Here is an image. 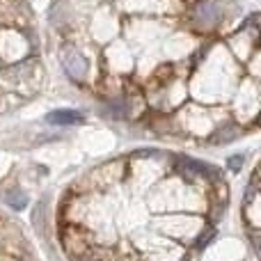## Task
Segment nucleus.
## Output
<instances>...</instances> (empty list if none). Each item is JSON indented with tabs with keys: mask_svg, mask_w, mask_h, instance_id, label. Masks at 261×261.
<instances>
[{
	"mask_svg": "<svg viewBox=\"0 0 261 261\" xmlns=\"http://www.w3.org/2000/svg\"><path fill=\"white\" fill-rule=\"evenodd\" d=\"M243 163H245V158H243V156H241V153H239V156H231L229 161H227V165H229V170L239 172L241 167H243Z\"/></svg>",
	"mask_w": 261,
	"mask_h": 261,
	"instance_id": "8",
	"label": "nucleus"
},
{
	"mask_svg": "<svg viewBox=\"0 0 261 261\" xmlns=\"http://www.w3.org/2000/svg\"><path fill=\"white\" fill-rule=\"evenodd\" d=\"M81 122H83V113L69 110V108L53 110V113L46 115V124H50V126H73V124H81Z\"/></svg>",
	"mask_w": 261,
	"mask_h": 261,
	"instance_id": "4",
	"label": "nucleus"
},
{
	"mask_svg": "<svg viewBox=\"0 0 261 261\" xmlns=\"http://www.w3.org/2000/svg\"><path fill=\"white\" fill-rule=\"evenodd\" d=\"M3 199H5V204H7V206H12V208H14V211H23V208L28 206V195L23 193L21 188L5 190Z\"/></svg>",
	"mask_w": 261,
	"mask_h": 261,
	"instance_id": "5",
	"label": "nucleus"
},
{
	"mask_svg": "<svg viewBox=\"0 0 261 261\" xmlns=\"http://www.w3.org/2000/svg\"><path fill=\"white\" fill-rule=\"evenodd\" d=\"M222 5L218 0H206V3L197 5L193 12V25L199 28V30H213L218 23L222 21Z\"/></svg>",
	"mask_w": 261,
	"mask_h": 261,
	"instance_id": "2",
	"label": "nucleus"
},
{
	"mask_svg": "<svg viewBox=\"0 0 261 261\" xmlns=\"http://www.w3.org/2000/svg\"><path fill=\"white\" fill-rule=\"evenodd\" d=\"M213 239H216V229H211V227H204L202 231L197 234V248H206V245L213 243Z\"/></svg>",
	"mask_w": 261,
	"mask_h": 261,
	"instance_id": "7",
	"label": "nucleus"
},
{
	"mask_svg": "<svg viewBox=\"0 0 261 261\" xmlns=\"http://www.w3.org/2000/svg\"><path fill=\"white\" fill-rule=\"evenodd\" d=\"M62 67L73 81H85L87 76V62L76 48H64L62 50Z\"/></svg>",
	"mask_w": 261,
	"mask_h": 261,
	"instance_id": "3",
	"label": "nucleus"
},
{
	"mask_svg": "<svg viewBox=\"0 0 261 261\" xmlns=\"http://www.w3.org/2000/svg\"><path fill=\"white\" fill-rule=\"evenodd\" d=\"M62 248L73 259V257H83L85 252H90V248H94V245H92L90 231L78 229V225H69L62 231Z\"/></svg>",
	"mask_w": 261,
	"mask_h": 261,
	"instance_id": "1",
	"label": "nucleus"
},
{
	"mask_svg": "<svg viewBox=\"0 0 261 261\" xmlns=\"http://www.w3.org/2000/svg\"><path fill=\"white\" fill-rule=\"evenodd\" d=\"M241 135V128L239 126H234V124H225V126H220L213 133V138H211V142L213 144H229L231 140H236Z\"/></svg>",
	"mask_w": 261,
	"mask_h": 261,
	"instance_id": "6",
	"label": "nucleus"
},
{
	"mask_svg": "<svg viewBox=\"0 0 261 261\" xmlns=\"http://www.w3.org/2000/svg\"><path fill=\"white\" fill-rule=\"evenodd\" d=\"M5 261H21V259H16V257H9V259H5Z\"/></svg>",
	"mask_w": 261,
	"mask_h": 261,
	"instance_id": "9",
	"label": "nucleus"
}]
</instances>
